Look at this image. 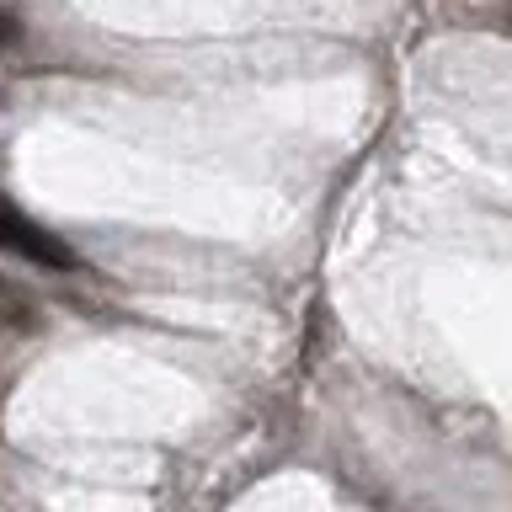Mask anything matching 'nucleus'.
Instances as JSON below:
<instances>
[{
	"label": "nucleus",
	"instance_id": "obj_1",
	"mask_svg": "<svg viewBox=\"0 0 512 512\" xmlns=\"http://www.w3.org/2000/svg\"><path fill=\"white\" fill-rule=\"evenodd\" d=\"M0 251H16L38 267H54V272L75 267V251L64 246L54 230H43V224H32L27 214H16L11 203H0Z\"/></svg>",
	"mask_w": 512,
	"mask_h": 512
},
{
	"label": "nucleus",
	"instance_id": "obj_2",
	"mask_svg": "<svg viewBox=\"0 0 512 512\" xmlns=\"http://www.w3.org/2000/svg\"><path fill=\"white\" fill-rule=\"evenodd\" d=\"M0 331H38V310L16 283L0 278Z\"/></svg>",
	"mask_w": 512,
	"mask_h": 512
}]
</instances>
